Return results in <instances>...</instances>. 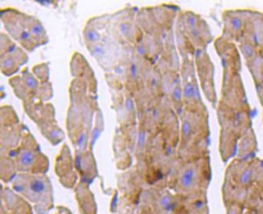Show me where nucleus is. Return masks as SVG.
Here are the masks:
<instances>
[{"instance_id":"2eb2a0df","label":"nucleus","mask_w":263,"mask_h":214,"mask_svg":"<svg viewBox=\"0 0 263 214\" xmlns=\"http://www.w3.org/2000/svg\"><path fill=\"white\" fill-rule=\"evenodd\" d=\"M74 166L75 162L72 158L69 148L63 144L55 160V173L64 187L70 189L75 186L78 175L74 170Z\"/></svg>"},{"instance_id":"dca6fc26","label":"nucleus","mask_w":263,"mask_h":214,"mask_svg":"<svg viewBox=\"0 0 263 214\" xmlns=\"http://www.w3.org/2000/svg\"><path fill=\"white\" fill-rule=\"evenodd\" d=\"M75 166L81 176L82 182L85 184L93 181L98 175L96 162L94 160L90 151H77L76 152Z\"/></svg>"},{"instance_id":"4468645a","label":"nucleus","mask_w":263,"mask_h":214,"mask_svg":"<svg viewBox=\"0 0 263 214\" xmlns=\"http://www.w3.org/2000/svg\"><path fill=\"white\" fill-rule=\"evenodd\" d=\"M9 84L12 87L16 96L24 101L39 99L42 82H39L28 69H23L21 75L10 79Z\"/></svg>"},{"instance_id":"1a4fd4ad","label":"nucleus","mask_w":263,"mask_h":214,"mask_svg":"<svg viewBox=\"0 0 263 214\" xmlns=\"http://www.w3.org/2000/svg\"><path fill=\"white\" fill-rule=\"evenodd\" d=\"M245 62L252 60L263 49V13L248 10L245 28L239 42Z\"/></svg>"},{"instance_id":"a211bd4d","label":"nucleus","mask_w":263,"mask_h":214,"mask_svg":"<svg viewBox=\"0 0 263 214\" xmlns=\"http://www.w3.org/2000/svg\"><path fill=\"white\" fill-rule=\"evenodd\" d=\"M27 54L17 47L9 53L1 54V71L6 76L14 75L21 66L27 62Z\"/></svg>"},{"instance_id":"7ed1b4c3","label":"nucleus","mask_w":263,"mask_h":214,"mask_svg":"<svg viewBox=\"0 0 263 214\" xmlns=\"http://www.w3.org/2000/svg\"><path fill=\"white\" fill-rule=\"evenodd\" d=\"M217 112L220 125L219 152L227 163L236 157L239 141L252 129L251 111L235 110L219 101Z\"/></svg>"},{"instance_id":"0eeeda50","label":"nucleus","mask_w":263,"mask_h":214,"mask_svg":"<svg viewBox=\"0 0 263 214\" xmlns=\"http://www.w3.org/2000/svg\"><path fill=\"white\" fill-rule=\"evenodd\" d=\"M8 158L13 159L20 173L45 174L49 167L48 158L41 152L39 144L28 130H24L21 143Z\"/></svg>"},{"instance_id":"39448f33","label":"nucleus","mask_w":263,"mask_h":214,"mask_svg":"<svg viewBox=\"0 0 263 214\" xmlns=\"http://www.w3.org/2000/svg\"><path fill=\"white\" fill-rule=\"evenodd\" d=\"M1 19L11 37L27 51L32 52L48 43L45 28L34 17L17 10L5 9L1 12Z\"/></svg>"},{"instance_id":"4be33fe9","label":"nucleus","mask_w":263,"mask_h":214,"mask_svg":"<svg viewBox=\"0 0 263 214\" xmlns=\"http://www.w3.org/2000/svg\"><path fill=\"white\" fill-rule=\"evenodd\" d=\"M33 73L38 77L41 82H48L49 78V69L48 64L42 63L37 65L33 69Z\"/></svg>"},{"instance_id":"ddd939ff","label":"nucleus","mask_w":263,"mask_h":214,"mask_svg":"<svg viewBox=\"0 0 263 214\" xmlns=\"http://www.w3.org/2000/svg\"><path fill=\"white\" fill-rule=\"evenodd\" d=\"M248 10H228L222 14L223 18V33L222 39L228 41L239 42L242 37Z\"/></svg>"},{"instance_id":"f03ea898","label":"nucleus","mask_w":263,"mask_h":214,"mask_svg":"<svg viewBox=\"0 0 263 214\" xmlns=\"http://www.w3.org/2000/svg\"><path fill=\"white\" fill-rule=\"evenodd\" d=\"M181 117V138L178 157L190 161L209 156V114L183 110Z\"/></svg>"},{"instance_id":"20e7f679","label":"nucleus","mask_w":263,"mask_h":214,"mask_svg":"<svg viewBox=\"0 0 263 214\" xmlns=\"http://www.w3.org/2000/svg\"><path fill=\"white\" fill-rule=\"evenodd\" d=\"M212 179L210 157L180 160L174 172L171 187L176 194L189 199L207 198L206 192Z\"/></svg>"},{"instance_id":"f8f14e48","label":"nucleus","mask_w":263,"mask_h":214,"mask_svg":"<svg viewBox=\"0 0 263 214\" xmlns=\"http://www.w3.org/2000/svg\"><path fill=\"white\" fill-rule=\"evenodd\" d=\"M201 88L210 103L216 107L218 97L214 84V66L206 50H197L194 56Z\"/></svg>"},{"instance_id":"412c9836","label":"nucleus","mask_w":263,"mask_h":214,"mask_svg":"<svg viewBox=\"0 0 263 214\" xmlns=\"http://www.w3.org/2000/svg\"><path fill=\"white\" fill-rule=\"evenodd\" d=\"M257 151V141L253 129L246 133L245 136L239 141L236 158H248L255 156Z\"/></svg>"},{"instance_id":"f3484780","label":"nucleus","mask_w":263,"mask_h":214,"mask_svg":"<svg viewBox=\"0 0 263 214\" xmlns=\"http://www.w3.org/2000/svg\"><path fill=\"white\" fill-rule=\"evenodd\" d=\"M2 204L9 214H33L32 207L26 199L8 188L2 187ZM3 206V205H2Z\"/></svg>"},{"instance_id":"f257e3e1","label":"nucleus","mask_w":263,"mask_h":214,"mask_svg":"<svg viewBox=\"0 0 263 214\" xmlns=\"http://www.w3.org/2000/svg\"><path fill=\"white\" fill-rule=\"evenodd\" d=\"M227 214H263V160L235 158L228 164L222 186Z\"/></svg>"},{"instance_id":"aec40b11","label":"nucleus","mask_w":263,"mask_h":214,"mask_svg":"<svg viewBox=\"0 0 263 214\" xmlns=\"http://www.w3.org/2000/svg\"><path fill=\"white\" fill-rule=\"evenodd\" d=\"M76 195L82 213L97 214L95 199L85 183L80 182L78 184V187L76 188Z\"/></svg>"},{"instance_id":"6ab92c4d","label":"nucleus","mask_w":263,"mask_h":214,"mask_svg":"<svg viewBox=\"0 0 263 214\" xmlns=\"http://www.w3.org/2000/svg\"><path fill=\"white\" fill-rule=\"evenodd\" d=\"M246 65L254 79L258 97L263 107V49L251 60L246 62Z\"/></svg>"},{"instance_id":"423d86ee","label":"nucleus","mask_w":263,"mask_h":214,"mask_svg":"<svg viewBox=\"0 0 263 214\" xmlns=\"http://www.w3.org/2000/svg\"><path fill=\"white\" fill-rule=\"evenodd\" d=\"M12 185L15 192L32 203L36 213L48 214L53 208V187L45 174L18 173Z\"/></svg>"},{"instance_id":"6e6552de","label":"nucleus","mask_w":263,"mask_h":214,"mask_svg":"<svg viewBox=\"0 0 263 214\" xmlns=\"http://www.w3.org/2000/svg\"><path fill=\"white\" fill-rule=\"evenodd\" d=\"M24 109L31 119L37 123L42 134L53 145L63 141L64 133L54 119V107L52 105H44L39 99H32L24 101Z\"/></svg>"},{"instance_id":"5701e85b","label":"nucleus","mask_w":263,"mask_h":214,"mask_svg":"<svg viewBox=\"0 0 263 214\" xmlns=\"http://www.w3.org/2000/svg\"><path fill=\"white\" fill-rule=\"evenodd\" d=\"M84 38L90 43H96V42L99 41L101 36L97 31L94 30L92 28H89L84 32Z\"/></svg>"},{"instance_id":"9b49d317","label":"nucleus","mask_w":263,"mask_h":214,"mask_svg":"<svg viewBox=\"0 0 263 214\" xmlns=\"http://www.w3.org/2000/svg\"><path fill=\"white\" fill-rule=\"evenodd\" d=\"M182 68L183 110L208 114L206 106L201 99L200 90L195 75L194 61L192 58H184Z\"/></svg>"},{"instance_id":"9d476101","label":"nucleus","mask_w":263,"mask_h":214,"mask_svg":"<svg viewBox=\"0 0 263 214\" xmlns=\"http://www.w3.org/2000/svg\"><path fill=\"white\" fill-rule=\"evenodd\" d=\"M178 32L192 43L196 50H206L207 46L213 40L206 21L191 11L181 13Z\"/></svg>"}]
</instances>
